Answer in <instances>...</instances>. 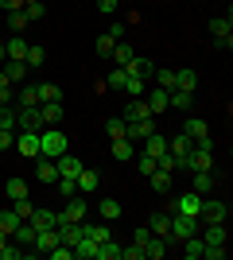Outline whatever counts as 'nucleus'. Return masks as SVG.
I'll return each mask as SVG.
<instances>
[{"instance_id":"1","label":"nucleus","mask_w":233,"mask_h":260,"mask_svg":"<svg viewBox=\"0 0 233 260\" xmlns=\"http://www.w3.org/2000/svg\"><path fill=\"white\" fill-rule=\"evenodd\" d=\"M62 152H70V140L62 128H43L39 132V155L43 159H58Z\"/></svg>"},{"instance_id":"2","label":"nucleus","mask_w":233,"mask_h":260,"mask_svg":"<svg viewBox=\"0 0 233 260\" xmlns=\"http://www.w3.org/2000/svg\"><path fill=\"white\" fill-rule=\"evenodd\" d=\"M16 132H43L39 105H16Z\"/></svg>"},{"instance_id":"3","label":"nucleus","mask_w":233,"mask_h":260,"mask_svg":"<svg viewBox=\"0 0 233 260\" xmlns=\"http://www.w3.org/2000/svg\"><path fill=\"white\" fill-rule=\"evenodd\" d=\"M225 217H229V206H225L222 198H206V194H202V210H198V221L214 225V221H225Z\"/></svg>"},{"instance_id":"4","label":"nucleus","mask_w":233,"mask_h":260,"mask_svg":"<svg viewBox=\"0 0 233 260\" xmlns=\"http://www.w3.org/2000/svg\"><path fill=\"white\" fill-rule=\"evenodd\" d=\"M198 210H202V194H194V190L171 198V214H190V217H198Z\"/></svg>"},{"instance_id":"5","label":"nucleus","mask_w":233,"mask_h":260,"mask_svg":"<svg viewBox=\"0 0 233 260\" xmlns=\"http://www.w3.org/2000/svg\"><path fill=\"white\" fill-rule=\"evenodd\" d=\"M194 229H198V217H190V214H171V241H187Z\"/></svg>"},{"instance_id":"6","label":"nucleus","mask_w":233,"mask_h":260,"mask_svg":"<svg viewBox=\"0 0 233 260\" xmlns=\"http://www.w3.org/2000/svg\"><path fill=\"white\" fill-rule=\"evenodd\" d=\"M86 214H89L86 198H82V194H70L66 198V210L58 214V221H86Z\"/></svg>"},{"instance_id":"7","label":"nucleus","mask_w":233,"mask_h":260,"mask_svg":"<svg viewBox=\"0 0 233 260\" xmlns=\"http://www.w3.org/2000/svg\"><path fill=\"white\" fill-rule=\"evenodd\" d=\"M144 101H148V113L159 117V113L171 109V89H152V93H144Z\"/></svg>"},{"instance_id":"8","label":"nucleus","mask_w":233,"mask_h":260,"mask_svg":"<svg viewBox=\"0 0 233 260\" xmlns=\"http://www.w3.org/2000/svg\"><path fill=\"white\" fill-rule=\"evenodd\" d=\"M210 31H214V47H222V51H229V43H233V23H229V16L225 20H210Z\"/></svg>"},{"instance_id":"9","label":"nucleus","mask_w":233,"mask_h":260,"mask_svg":"<svg viewBox=\"0 0 233 260\" xmlns=\"http://www.w3.org/2000/svg\"><path fill=\"white\" fill-rule=\"evenodd\" d=\"M55 167H58V179H78L82 159H78V155H70V152H62V155L55 159Z\"/></svg>"},{"instance_id":"10","label":"nucleus","mask_w":233,"mask_h":260,"mask_svg":"<svg viewBox=\"0 0 233 260\" xmlns=\"http://www.w3.org/2000/svg\"><path fill=\"white\" fill-rule=\"evenodd\" d=\"M35 179H39V183H47V186H55V183H58L55 159H43V155H39V159H35Z\"/></svg>"},{"instance_id":"11","label":"nucleus","mask_w":233,"mask_h":260,"mask_svg":"<svg viewBox=\"0 0 233 260\" xmlns=\"http://www.w3.org/2000/svg\"><path fill=\"white\" fill-rule=\"evenodd\" d=\"M74 186H78V194H93V190L101 186V175L89 171V167H82V171H78V179H74Z\"/></svg>"},{"instance_id":"12","label":"nucleus","mask_w":233,"mask_h":260,"mask_svg":"<svg viewBox=\"0 0 233 260\" xmlns=\"http://www.w3.org/2000/svg\"><path fill=\"white\" fill-rule=\"evenodd\" d=\"M124 74H132V78H144V82H148V78L155 74V62H148V58H136V54H132V58L124 62Z\"/></svg>"},{"instance_id":"13","label":"nucleus","mask_w":233,"mask_h":260,"mask_svg":"<svg viewBox=\"0 0 233 260\" xmlns=\"http://www.w3.org/2000/svg\"><path fill=\"white\" fill-rule=\"evenodd\" d=\"M16 148H20L23 155L39 159V132H16Z\"/></svg>"},{"instance_id":"14","label":"nucleus","mask_w":233,"mask_h":260,"mask_svg":"<svg viewBox=\"0 0 233 260\" xmlns=\"http://www.w3.org/2000/svg\"><path fill=\"white\" fill-rule=\"evenodd\" d=\"M148 229H152V237H167V241H171V214H163V210L152 214V217H148Z\"/></svg>"},{"instance_id":"15","label":"nucleus","mask_w":233,"mask_h":260,"mask_svg":"<svg viewBox=\"0 0 233 260\" xmlns=\"http://www.w3.org/2000/svg\"><path fill=\"white\" fill-rule=\"evenodd\" d=\"M144 117H152V113H148V101L144 98H128V105H124V124L144 120Z\"/></svg>"},{"instance_id":"16","label":"nucleus","mask_w":233,"mask_h":260,"mask_svg":"<svg viewBox=\"0 0 233 260\" xmlns=\"http://www.w3.org/2000/svg\"><path fill=\"white\" fill-rule=\"evenodd\" d=\"M27 221H31L35 229H55V225H58V214H55V210H43V206H35Z\"/></svg>"},{"instance_id":"17","label":"nucleus","mask_w":233,"mask_h":260,"mask_svg":"<svg viewBox=\"0 0 233 260\" xmlns=\"http://www.w3.org/2000/svg\"><path fill=\"white\" fill-rule=\"evenodd\" d=\"M12 241H16L20 249H31V245H35V225H31V221H20V225L12 229Z\"/></svg>"},{"instance_id":"18","label":"nucleus","mask_w":233,"mask_h":260,"mask_svg":"<svg viewBox=\"0 0 233 260\" xmlns=\"http://www.w3.org/2000/svg\"><path fill=\"white\" fill-rule=\"evenodd\" d=\"M4 74H8L12 86H23V82H27V62H16V58H8V62H4Z\"/></svg>"},{"instance_id":"19","label":"nucleus","mask_w":233,"mask_h":260,"mask_svg":"<svg viewBox=\"0 0 233 260\" xmlns=\"http://www.w3.org/2000/svg\"><path fill=\"white\" fill-rule=\"evenodd\" d=\"M136 155V140H128V136H121V140H113V159L128 163Z\"/></svg>"},{"instance_id":"20","label":"nucleus","mask_w":233,"mask_h":260,"mask_svg":"<svg viewBox=\"0 0 233 260\" xmlns=\"http://www.w3.org/2000/svg\"><path fill=\"white\" fill-rule=\"evenodd\" d=\"M144 152H148V155H163V152H167V136H163L159 128L144 136Z\"/></svg>"},{"instance_id":"21","label":"nucleus","mask_w":233,"mask_h":260,"mask_svg":"<svg viewBox=\"0 0 233 260\" xmlns=\"http://www.w3.org/2000/svg\"><path fill=\"white\" fill-rule=\"evenodd\" d=\"M148 183H152L155 194H171V171H159V167H155V171L148 175Z\"/></svg>"},{"instance_id":"22","label":"nucleus","mask_w":233,"mask_h":260,"mask_svg":"<svg viewBox=\"0 0 233 260\" xmlns=\"http://www.w3.org/2000/svg\"><path fill=\"white\" fill-rule=\"evenodd\" d=\"M179 245H183V256H187V260H198L202 249H206V241H202L198 233H190V237H187V241H179Z\"/></svg>"},{"instance_id":"23","label":"nucleus","mask_w":233,"mask_h":260,"mask_svg":"<svg viewBox=\"0 0 233 260\" xmlns=\"http://www.w3.org/2000/svg\"><path fill=\"white\" fill-rule=\"evenodd\" d=\"M148 132H155V117H144V120H132V124H128V140H144Z\"/></svg>"},{"instance_id":"24","label":"nucleus","mask_w":233,"mask_h":260,"mask_svg":"<svg viewBox=\"0 0 233 260\" xmlns=\"http://www.w3.org/2000/svg\"><path fill=\"white\" fill-rule=\"evenodd\" d=\"M206 132H210V128H206V120H202V117H187V120H183V136H190V140H198V136H206Z\"/></svg>"},{"instance_id":"25","label":"nucleus","mask_w":233,"mask_h":260,"mask_svg":"<svg viewBox=\"0 0 233 260\" xmlns=\"http://www.w3.org/2000/svg\"><path fill=\"white\" fill-rule=\"evenodd\" d=\"M190 144H194V140L179 132V136H167V152H171V155L179 159V155H187V152H190Z\"/></svg>"},{"instance_id":"26","label":"nucleus","mask_w":233,"mask_h":260,"mask_svg":"<svg viewBox=\"0 0 233 260\" xmlns=\"http://www.w3.org/2000/svg\"><path fill=\"white\" fill-rule=\"evenodd\" d=\"M190 175H194V194H210L214 186H218V179L210 171H190Z\"/></svg>"},{"instance_id":"27","label":"nucleus","mask_w":233,"mask_h":260,"mask_svg":"<svg viewBox=\"0 0 233 260\" xmlns=\"http://www.w3.org/2000/svg\"><path fill=\"white\" fill-rule=\"evenodd\" d=\"M35 93H39V105H47V101H62V89H58L55 82H39Z\"/></svg>"},{"instance_id":"28","label":"nucleus","mask_w":233,"mask_h":260,"mask_svg":"<svg viewBox=\"0 0 233 260\" xmlns=\"http://www.w3.org/2000/svg\"><path fill=\"white\" fill-rule=\"evenodd\" d=\"M39 117H43V124H58V120H62V101H47V105H39Z\"/></svg>"},{"instance_id":"29","label":"nucleus","mask_w":233,"mask_h":260,"mask_svg":"<svg viewBox=\"0 0 233 260\" xmlns=\"http://www.w3.org/2000/svg\"><path fill=\"white\" fill-rule=\"evenodd\" d=\"M206 245H225L229 241V233H225V221H214V225H206Z\"/></svg>"},{"instance_id":"30","label":"nucleus","mask_w":233,"mask_h":260,"mask_svg":"<svg viewBox=\"0 0 233 260\" xmlns=\"http://www.w3.org/2000/svg\"><path fill=\"white\" fill-rule=\"evenodd\" d=\"M4 47H8V58H16V62H23V54H27V47H31V43H27L23 35H12V39H8V43H4Z\"/></svg>"},{"instance_id":"31","label":"nucleus","mask_w":233,"mask_h":260,"mask_svg":"<svg viewBox=\"0 0 233 260\" xmlns=\"http://www.w3.org/2000/svg\"><path fill=\"white\" fill-rule=\"evenodd\" d=\"M167 245H171V241H167V237H152V241H148V245H144V256H148V260H163Z\"/></svg>"},{"instance_id":"32","label":"nucleus","mask_w":233,"mask_h":260,"mask_svg":"<svg viewBox=\"0 0 233 260\" xmlns=\"http://www.w3.org/2000/svg\"><path fill=\"white\" fill-rule=\"evenodd\" d=\"M74 256H82V260H93V256H97V241L82 233V241L74 245Z\"/></svg>"},{"instance_id":"33","label":"nucleus","mask_w":233,"mask_h":260,"mask_svg":"<svg viewBox=\"0 0 233 260\" xmlns=\"http://www.w3.org/2000/svg\"><path fill=\"white\" fill-rule=\"evenodd\" d=\"M155 86L159 89H175V70H171V66H155Z\"/></svg>"},{"instance_id":"34","label":"nucleus","mask_w":233,"mask_h":260,"mask_svg":"<svg viewBox=\"0 0 233 260\" xmlns=\"http://www.w3.org/2000/svg\"><path fill=\"white\" fill-rule=\"evenodd\" d=\"M20 221H23V217H16V210H0V233H4V237H12V229H16V225H20Z\"/></svg>"},{"instance_id":"35","label":"nucleus","mask_w":233,"mask_h":260,"mask_svg":"<svg viewBox=\"0 0 233 260\" xmlns=\"http://www.w3.org/2000/svg\"><path fill=\"white\" fill-rule=\"evenodd\" d=\"M23 62H27V70H35V66L47 62V51H43L39 43H31V47H27V54H23Z\"/></svg>"},{"instance_id":"36","label":"nucleus","mask_w":233,"mask_h":260,"mask_svg":"<svg viewBox=\"0 0 233 260\" xmlns=\"http://www.w3.org/2000/svg\"><path fill=\"white\" fill-rule=\"evenodd\" d=\"M194 86H198L194 70H175V89H187V93H194Z\"/></svg>"},{"instance_id":"37","label":"nucleus","mask_w":233,"mask_h":260,"mask_svg":"<svg viewBox=\"0 0 233 260\" xmlns=\"http://www.w3.org/2000/svg\"><path fill=\"white\" fill-rule=\"evenodd\" d=\"M105 132H109V140H121V136H128V124H124V117L105 120Z\"/></svg>"},{"instance_id":"38","label":"nucleus","mask_w":233,"mask_h":260,"mask_svg":"<svg viewBox=\"0 0 233 260\" xmlns=\"http://www.w3.org/2000/svg\"><path fill=\"white\" fill-rule=\"evenodd\" d=\"M124 93H128V98H144V93H148V82H144V78H132V74H128Z\"/></svg>"},{"instance_id":"39","label":"nucleus","mask_w":233,"mask_h":260,"mask_svg":"<svg viewBox=\"0 0 233 260\" xmlns=\"http://www.w3.org/2000/svg\"><path fill=\"white\" fill-rule=\"evenodd\" d=\"M194 105V93H187V89H171V109H190Z\"/></svg>"},{"instance_id":"40","label":"nucleus","mask_w":233,"mask_h":260,"mask_svg":"<svg viewBox=\"0 0 233 260\" xmlns=\"http://www.w3.org/2000/svg\"><path fill=\"white\" fill-rule=\"evenodd\" d=\"M113 47H117V39H113V35L105 31V35H97V43H93V51H97L101 58H109V54H113Z\"/></svg>"},{"instance_id":"41","label":"nucleus","mask_w":233,"mask_h":260,"mask_svg":"<svg viewBox=\"0 0 233 260\" xmlns=\"http://www.w3.org/2000/svg\"><path fill=\"white\" fill-rule=\"evenodd\" d=\"M101 217H105V221L121 217V202H117V198H101Z\"/></svg>"},{"instance_id":"42","label":"nucleus","mask_w":233,"mask_h":260,"mask_svg":"<svg viewBox=\"0 0 233 260\" xmlns=\"http://www.w3.org/2000/svg\"><path fill=\"white\" fill-rule=\"evenodd\" d=\"M109 58H113V62H117V66H124V62H128V58H132V47H128V43H124V39H121V43L113 47V54H109Z\"/></svg>"},{"instance_id":"43","label":"nucleus","mask_w":233,"mask_h":260,"mask_svg":"<svg viewBox=\"0 0 233 260\" xmlns=\"http://www.w3.org/2000/svg\"><path fill=\"white\" fill-rule=\"evenodd\" d=\"M12 210H16V217H23V221H27V217H31V210H35V202L23 194V198H16V202H12Z\"/></svg>"},{"instance_id":"44","label":"nucleus","mask_w":233,"mask_h":260,"mask_svg":"<svg viewBox=\"0 0 233 260\" xmlns=\"http://www.w3.org/2000/svg\"><path fill=\"white\" fill-rule=\"evenodd\" d=\"M124 82H128V74H124V66H117V70L105 78V89H124Z\"/></svg>"},{"instance_id":"45","label":"nucleus","mask_w":233,"mask_h":260,"mask_svg":"<svg viewBox=\"0 0 233 260\" xmlns=\"http://www.w3.org/2000/svg\"><path fill=\"white\" fill-rule=\"evenodd\" d=\"M16 105H39V93H35V86H20V93H16Z\"/></svg>"},{"instance_id":"46","label":"nucleus","mask_w":233,"mask_h":260,"mask_svg":"<svg viewBox=\"0 0 233 260\" xmlns=\"http://www.w3.org/2000/svg\"><path fill=\"white\" fill-rule=\"evenodd\" d=\"M23 16H27V20H43V16H47V4H43V0H35V4H23Z\"/></svg>"},{"instance_id":"47","label":"nucleus","mask_w":233,"mask_h":260,"mask_svg":"<svg viewBox=\"0 0 233 260\" xmlns=\"http://www.w3.org/2000/svg\"><path fill=\"white\" fill-rule=\"evenodd\" d=\"M4 190H8V198L16 202V198L27 194V183H23V179H8V186H4Z\"/></svg>"},{"instance_id":"48","label":"nucleus","mask_w":233,"mask_h":260,"mask_svg":"<svg viewBox=\"0 0 233 260\" xmlns=\"http://www.w3.org/2000/svg\"><path fill=\"white\" fill-rule=\"evenodd\" d=\"M0 128H16V105H0Z\"/></svg>"},{"instance_id":"49","label":"nucleus","mask_w":233,"mask_h":260,"mask_svg":"<svg viewBox=\"0 0 233 260\" xmlns=\"http://www.w3.org/2000/svg\"><path fill=\"white\" fill-rule=\"evenodd\" d=\"M8 23H12V31L20 35V31H27V23H31V20H27L23 12H8Z\"/></svg>"},{"instance_id":"50","label":"nucleus","mask_w":233,"mask_h":260,"mask_svg":"<svg viewBox=\"0 0 233 260\" xmlns=\"http://www.w3.org/2000/svg\"><path fill=\"white\" fill-rule=\"evenodd\" d=\"M136 171H140V175H152L155 171V155H136Z\"/></svg>"},{"instance_id":"51","label":"nucleus","mask_w":233,"mask_h":260,"mask_svg":"<svg viewBox=\"0 0 233 260\" xmlns=\"http://www.w3.org/2000/svg\"><path fill=\"white\" fill-rule=\"evenodd\" d=\"M47 256H51V260H74V249H70V245H55Z\"/></svg>"},{"instance_id":"52","label":"nucleus","mask_w":233,"mask_h":260,"mask_svg":"<svg viewBox=\"0 0 233 260\" xmlns=\"http://www.w3.org/2000/svg\"><path fill=\"white\" fill-rule=\"evenodd\" d=\"M16 148V128H0V152Z\"/></svg>"},{"instance_id":"53","label":"nucleus","mask_w":233,"mask_h":260,"mask_svg":"<svg viewBox=\"0 0 233 260\" xmlns=\"http://www.w3.org/2000/svg\"><path fill=\"white\" fill-rule=\"evenodd\" d=\"M55 190H58V194H62V198L78 194V186H74V179H58V183H55Z\"/></svg>"},{"instance_id":"54","label":"nucleus","mask_w":233,"mask_h":260,"mask_svg":"<svg viewBox=\"0 0 233 260\" xmlns=\"http://www.w3.org/2000/svg\"><path fill=\"white\" fill-rule=\"evenodd\" d=\"M148 241H152V229H148V225H140V229L132 233V245H140V249H144Z\"/></svg>"},{"instance_id":"55","label":"nucleus","mask_w":233,"mask_h":260,"mask_svg":"<svg viewBox=\"0 0 233 260\" xmlns=\"http://www.w3.org/2000/svg\"><path fill=\"white\" fill-rule=\"evenodd\" d=\"M20 256H23L20 245H4V249H0V260H20Z\"/></svg>"},{"instance_id":"56","label":"nucleus","mask_w":233,"mask_h":260,"mask_svg":"<svg viewBox=\"0 0 233 260\" xmlns=\"http://www.w3.org/2000/svg\"><path fill=\"white\" fill-rule=\"evenodd\" d=\"M202 256H210V260H225V245H206V249H202Z\"/></svg>"},{"instance_id":"57","label":"nucleus","mask_w":233,"mask_h":260,"mask_svg":"<svg viewBox=\"0 0 233 260\" xmlns=\"http://www.w3.org/2000/svg\"><path fill=\"white\" fill-rule=\"evenodd\" d=\"M121 260H144V249H140V245H128V249H121Z\"/></svg>"},{"instance_id":"58","label":"nucleus","mask_w":233,"mask_h":260,"mask_svg":"<svg viewBox=\"0 0 233 260\" xmlns=\"http://www.w3.org/2000/svg\"><path fill=\"white\" fill-rule=\"evenodd\" d=\"M0 105H16V86L0 89Z\"/></svg>"},{"instance_id":"59","label":"nucleus","mask_w":233,"mask_h":260,"mask_svg":"<svg viewBox=\"0 0 233 260\" xmlns=\"http://www.w3.org/2000/svg\"><path fill=\"white\" fill-rule=\"evenodd\" d=\"M124 31H128V23H113V27H109V35H113V39H117V43H121V39H124Z\"/></svg>"},{"instance_id":"60","label":"nucleus","mask_w":233,"mask_h":260,"mask_svg":"<svg viewBox=\"0 0 233 260\" xmlns=\"http://www.w3.org/2000/svg\"><path fill=\"white\" fill-rule=\"evenodd\" d=\"M117 4H121V0H97V8L105 12V16H113V12H117Z\"/></svg>"},{"instance_id":"61","label":"nucleus","mask_w":233,"mask_h":260,"mask_svg":"<svg viewBox=\"0 0 233 260\" xmlns=\"http://www.w3.org/2000/svg\"><path fill=\"white\" fill-rule=\"evenodd\" d=\"M0 8L4 12H23V0H0Z\"/></svg>"},{"instance_id":"62","label":"nucleus","mask_w":233,"mask_h":260,"mask_svg":"<svg viewBox=\"0 0 233 260\" xmlns=\"http://www.w3.org/2000/svg\"><path fill=\"white\" fill-rule=\"evenodd\" d=\"M12 82H8V74H4V66H0V89H8Z\"/></svg>"},{"instance_id":"63","label":"nucleus","mask_w":233,"mask_h":260,"mask_svg":"<svg viewBox=\"0 0 233 260\" xmlns=\"http://www.w3.org/2000/svg\"><path fill=\"white\" fill-rule=\"evenodd\" d=\"M4 58H8V47H4V43H0V62H4Z\"/></svg>"},{"instance_id":"64","label":"nucleus","mask_w":233,"mask_h":260,"mask_svg":"<svg viewBox=\"0 0 233 260\" xmlns=\"http://www.w3.org/2000/svg\"><path fill=\"white\" fill-rule=\"evenodd\" d=\"M23 4H35V0H23Z\"/></svg>"}]
</instances>
